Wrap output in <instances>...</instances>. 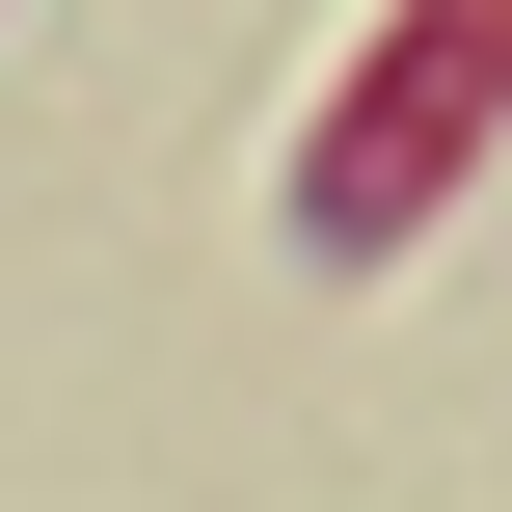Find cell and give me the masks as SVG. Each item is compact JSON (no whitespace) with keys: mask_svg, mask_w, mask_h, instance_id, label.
Masks as SVG:
<instances>
[{"mask_svg":"<svg viewBox=\"0 0 512 512\" xmlns=\"http://www.w3.org/2000/svg\"><path fill=\"white\" fill-rule=\"evenodd\" d=\"M512 135V0H378L351 54H324V108H297V243L324 270H378V243H432V189Z\"/></svg>","mask_w":512,"mask_h":512,"instance_id":"obj_1","label":"cell"}]
</instances>
